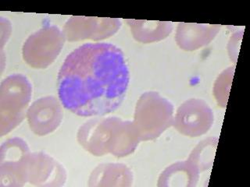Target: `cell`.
Here are the masks:
<instances>
[{
	"label": "cell",
	"mask_w": 250,
	"mask_h": 187,
	"mask_svg": "<svg viewBox=\"0 0 250 187\" xmlns=\"http://www.w3.org/2000/svg\"><path fill=\"white\" fill-rule=\"evenodd\" d=\"M194 182V175L186 167L184 162L172 165L161 174L159 179L158 187H174V186H190Z\"/></svg>",
	"instance_id": "obj_12"
},
{
	"label": "cell",
	"mask_w": 250,
	"mask_h": 187,
	"mask_svg": "<svg viewBox=\"0 0 250 187\" xmlns=\"http://www.w3.org/2000/svg\"><path fill=\"white\" fill-rule=\"evenodd\" d=\"M127 23L135 39L143 43L160 41L170 35L173 29L171 22L127 19Z\"/></svg>",
	"instance_id": "obj_11"
},
{
	"label": "cell",
	"mask_w": 250,
	"mask_h": 187,
	"mask_svg": "<svg viewBox=\"0 0 250 187\" xmlns=\"http://www.w3.org/2000/svg\"><path fill=\"white\" fill-rule=\"evenodd\" d=\"M173 106L158 93L143 94L137 103L134 126L140 140L160 136L172 123Z\"/></svg>",
	"instance_id": "obj_3"
},
{
	"label": "cell",
	"mask_w": 250,
	"mask_h": 187,
	"mask_svg": "<svg viewBox=\"0 0 250 187\" xmlns=\"http://www.w3.org/2000/svg\"><path fill=\"white\" fill-rule=\"evenodd\" d=\"M120 26L121 22L117 19L71 17L62 32L66 40L70 41L85 38L98 40L113 35Z\"/></svg>",
	"instance_id": "obj_7"
},
{
	"label": "cell",
	"mask_w": 250,
	"mask_h": 187,
	"mask_svg": "<svg viewBox=\"0 0 250 187\" xmlns=\"http://www.w3.org/2000/svg\"><path fill=\"white\" fill-rule=\"evenodd\" d=\"M132 174L123 165L108 164L96 168L89 179V186H130Z\"/></svg>",
	"instance_id": "obj_10"
},
{
	"label": "cell",
	"mask_w": 250,
	"mask_h": 187,
	"mask_svg": "<svg viewBox=\"0 0 250 187\" xmlns=\"http://www.w3.org/2000/svg\"><path fill=\"white\" fill-rule=\"evenodd\" d=\"M117 118L96 119L86 123L78 132V141L87 150L96 155L109 152L112 132Z\"/></svg>",
	"instance_id": "obj_9"
},
{
	"label": "cell",
	"mask_w": 250,
	"mask_h": 187,
	"mask_svg": "<svg viewBox=\"0 0 250 187\" xmlns=\"http://www.w3.org/2000/svg\"><path fill=\"white\" fill-rule=\"evenodd\" d=\"M62 117L61 104L53 96L40 97L31 104L27 112L31 131L40 136L56 131L62 123Z\"/></svg>",
	"instance_id": "obj_6"
},
{
	"label": "cell",
	"mask_w": 250,
	"mask_h": 187,
	"mask_svg": "<svg viewBox=\"0 0 250 187\" xmlns=\"http://www.w3.org/2000/svg\"><path fill=\"white\" fill-rule=\"evenodd\" d=\"M32 95V86L22 74H12L0 86V134H8L25 116Z\"/></svg>",
	"instance_id": "obj_2"
},
{
	"label": "cell",
	"mask_w": 250,
	"mask_h": 187,
	"mask_svg": "<svg viewBox=\"0 0 250 187\" xmlns=\"http://www.w3.org/2000/svg\"><path fill=\"white\" fill-rule=\"evenodd\" d=\"M31 152L25 140L8 139L0 148V187H21L28 183Z\"/></svg>",
	"instance_id": "obj_5"
},
{
	"label": "cell",
	"mask_w": 250,
	"mask_h": 187,
	"mask_svg": "<svg viewBox=\"0 0 250 187\" xmlns=\"http://www.w3.org/2000/svg\"><path fill=\"white\" fill-rule=\"evenodd\" d=\"M65 40L64 34L57 26H43L23 43V60L32 68H47L57 59Z\"/></svg>",
	"instance_id": "obj_4"
},
{
	"label": "cell",
	"mask_w": 250,
	"mask_h": 187,
	"mask_svg": "<svg viewBox=\"0 0 250 187\" xmlns=\"http://www.w3.org/2000/svg\"><path fill=\"white\" fill-rule=\"evenodd\" d=\"M57 81L59 98L65 109L79 116H101L123 102L130 72L118 47L86 43L65 58Z\"/></svg>",
	"instance_id": "obj_1"
},
{
	"label": "cell",
	"mask_w": 250,
	"mask_h": 187,
	"mask_svg": "<svg viewBox=\"0 0 250 187\" xmlns=\"http://www.w3.org/2000/svg\"><path fill=\"white\" fill-rule=\"evenodd\" d=\"M66 180L64 168L44 152H34L30 157L28 183L34 187H62Z\"/></svg>",
	"instance_id": "obj_8"
}]
</instances>
